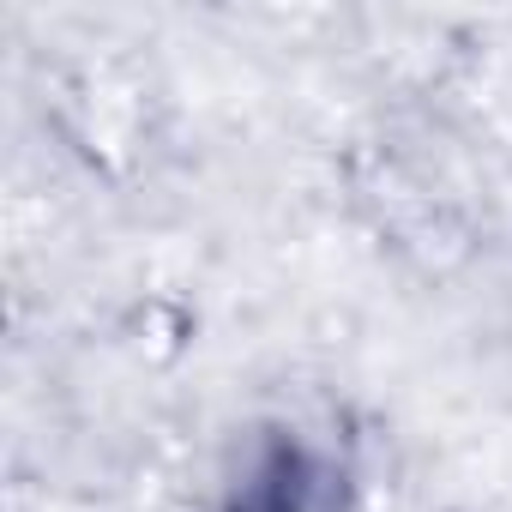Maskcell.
<instances>
[{
	"label": "cell",
	"mask_w": 512,
	"mask_h": 512,
	"mask_svg": "<svg viewBox=\"0 0 512 512\" xmlns=\"http://www.w3.org/2000/svg\"><path fill=\"white\" fill-rule=\"evenodd\" d=\"M229 512H350V506H344V476L326 458H314L296 440H272L235 482Z\"/></svg>",
	"instance_id": "obj_1"
}]
</instances>
